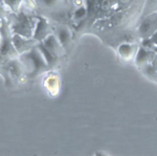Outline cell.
I'll return each instance as SVG.
<instances>
[{
  "mask_svg": "<svg viewBox=\"0 0 157 156\" xmlns=\"http://www.w3.org/2000/svg\"><path fill=\"white\" fill-rule=\"evenodd\" d=\"M157 29V15L152 16L145 20L140 26V33L146 37L150 35Z\"/></svg>",
  "mask_w": 157,
  "mask_h": 156,
  "instance_id": "cell-1",
  "label": "cell"
},
{
  "mask_svg": "<svg viewBox=\"0 0 157 156\" xmlns=\"http://www.w3.org/2000/svg\"><path fill=\"white\" fill-rule=\"evenodd\" d=\"M147 56V53L144 50H141L138 54L137 59L138 60V61H143L145 59Z\"/></svg>",
  "mask_w": 157,
  "mask_h": 156,
  "instance_id": "cell-2",
  "label": "cell"
},
{
  "mask_svg": "<svg viewBox=\"0 0 157 156\" xmlns=\"http://www.w3.org/2000/svg\"><path fill=\"white\" fill-rule=\"evenodd\" d=\"M85 13V11L83 9H79L76 12V15L77 17H82Z\"/></svg>",
  "mask_w": 157,
  "mask_h": 156,
  "instance_id": "cell-3",
  "label": "cell"
},
{
  "mask_svg": "<svg viewBox=\"0 0 157 156\" xmlns=\"http://www.w3.org/2000/svg\"><path fill=\"white\" fill-rule=\"evenodd\" d=\"M60 37H61V39L62 40H65L66 39V34L64 32H62V33L61 34Z\"/></svg>",
  "mask_w": 157,
  "mask_h": 156,
  "instance_id": "cell-4",
  "label": "cell"
},
{
  "mask_svg": "<svg viewBox=\"0 0 157 156\" xmlns=\"http://www.w3.org/2000/svg\"><path fill=\"white\" fill-rule=\"evenodd\" d=\"M152 41H153L155 43L157 44V32H156L155 34H154V35L153 36V37H152Z\"/></svg>",
  "mask_w": 157,
  "mask_h": 156,
  "instance_id": "cell-5",
  "label": "cell"
},
{
  "mask_svg": "<svg viewBox=\"0 0 157 156\" xmlns=\"http://www.w3.org/2000/svg\"><path fill=\"white\" fill-rule=\"evenodd\" d=\"M52 1H53V0H45V1L47 3H48V4H49V3H51Z\"/></svg>",
  "mask_w": 157,
  "mask_h": 156,
  "instance_id": "cell-6",
  "label": "cell"
},
{
  "mask_svg": "<svg viewBox=\"0 0 157 156\" xmlns=\"http://www.w3.org/2000/svg\"><path fill=\"white\" fill-rule=\"evenodd\" d=\"M123 2H128L129 0H121Z\"/></svg>",
  "mask_w": 157,
  "mask_h": 156,
  "instance_id": "cell-7",
  "label": "cell"
},
{
  "mask_svg": "<svg viewBox=\"0 0 157 156\" xmlns=\"http://www.w3.org/2000/svg\"><path fill=\"white\" fill-rule=\"evenodd\" d=\"M156 51L157 52V48H156Z\"/></svg>",
  "mask_w": 157,
  "mask_h": 156,
  "instance_id": "cell-8",
  "label": "cell"
}]
</instances>
